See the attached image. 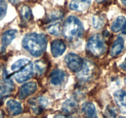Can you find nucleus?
Listing matches in <instances>:
<instances>
[{"mask_svg": "<svg viewBox=\"0 0 126 118\" xmlns=\"http://www.w3.org/2000/svg\"><path fill=\"white\" fill-rule=\"evenodd\" d=\"M47 40L44 34L32 33L25 36L22 40V46L32 56L39 57L46 49Z\"/></svg>", "mask_w": 126, "mask_h": 118, "instance_id": "obj_1", "label": "nucleus"}, {"mask_svg": "<svg viewBox=\"0 0 126 118\" xmlns=\"http://www.w3.org/2000/svg\"><path fill=\"white\" fill-rule=\"evenodd\" d=\"M62 33L65 38L70 41L80 39L84 34V27L82 22L75 16H69L63 23Z\"/></svg>", "mask_w": 126, "mask_h": 118, "instance_id": "obj_2", "label": "nucleus"}, {"mask_svg": "<svg viewBox=\"0 0 126 118\" xmlns=\"http://www.w3.org/2000/svg\"><path fill=\"white\" fill-rule=\"evenodd\" d=\"M87 49L94 56L98 57L103 55L107 50L105 41L103 36L100 34L92 36L87 42Z\"/></svg>", "mask_w": 126, "mask_h": 118, "instance_id": "obj_3", "label": "nucleus"}, {"mask_svg": "<svg viewBox=\"0 0 126 118\" xmlns=\"http://www.w3.org/2000/svg\"><path fill=\"white\" fill-rule=\"evenodd\" d=\"M65 61L68 68L73 72H79L83 67V59L74 53L67 54L65 58Z\"/></svg>", "mask_w": 126, "mask_h": 118, "instance_id": "obj_4", "label": "nucleus"}, {"mask_svg": "<svg viewBox=\"0 0 126 118\" xmlns=\"http://www.w3.org/2000/svg\"><path fill=\"white\" fill-rule=\"evenodd\" d=\"M33 74V65L32 63H29L27 66L20 69L18 73L16 74L14 78L18 83H22L30 79Z\"/></svg>", "mask_w": 126, "mask_h": 118, "instance_id": "obj_5", "label": "nucleus"}, {"mask_svg": "<svg viewBox=\"0 0 126 118\" xmlns=\"http://www.w3.org/2000/svg\"><path fill=\"white\" fill-rule=\"evenodd\" d=\"M37 84L35 82H29L23 84L19 90L20 99H25L36 92Z\"/></svg>", "mask_w": 126, "mask_h": 118, "instance_id": "obj_6", "label": "nucleus"}, {"mask_svg": "<svg viewBox=\"0 0 126 118\" xmlns=\"http://www.w3.org/2000/svg\"><path fill=\"white\" fill-rule=\"evenodd\" d=\"M51 52L54 57H59L62 55L66 50V45L62 39H55L51 43Z\"/></svg>", "mask_w": 126, "mask_h": 118, "instance_id": "obj_7", "label": "nucleus"}, {"mask_svg": "<svg viewBox=\"0 0 126 118\" xmlns=\"http://www.w3.org/2000/svg\"><path fill=\"white\" fill-rule=\"evenodd\" d=\"M92 0H73L70 4L71 10L79 12H83L88 9Z\"/></svg>", "mask_w": 126, "mask_h": 118, "instance_id": "obj_8", "label": "nucleus"}, {"mask_svg": "<svg viewBox=\"0 0 126 118\" xmlns=\"http://www.w3.org/2000/svg\"><path fill=\"white\" fill-rule=\"evenodd\" d=\"M32 108L35 114H41L43 111V108H45L47 104V101L43 97H38V98L32 100L30 102Z\"/></svg>", "mask_w": 126, "mask_h": 118, "instance_id": "obj_9", "label": "nucleus"}, {"mask_svg": "<svg viewBox=\"0 0 126 118\" xmlns=\"http://www.w3.org/2000/svg\"><path fill=\"white\" fill-rule=\"evenodd\" d=\"M6 108L9 113L12 116H16L22 112V106L20 103L15 100H9L6 103Z\"/></svg>", "mask_w": 126, "mask_h": 118, "instance_id": "obj_10", "label": "nucleus"}, {"mask_svg": "<svg viewBox=\"0 0 126 118\" xmlns=\"http://www.w3.org/2000/svg\"><path fill=\"white\" fill-rule=\"evenodd\" d=\"M17 33V31L16 30H9L3 33L1 38V43L3 47H6L11 44L16 37Z\"/></svg>", "mask_w": 126, "mask_h": 118, "instance_id": "obj_11", "label": "nucleus"}, {"mask_svg": "<svg viewBox=\"0 0 126 118\" xmlns=\"http://www.w3.org/2000/svg\"><path fill=\"white\" fill-rule=\"evenodd\" d=\"M64 78H65V73L62 70H55L50 74V82L54 86L60 84L63 81Z\"/></svg>", "mask_w": 126, "mask_h": 118, "instance_id": "obj_12", "label": "nucleus"}, {"mask_svg": "<svg viewBox=\"0 0 126 118\" xmlns=\"http://www.w3.org/2000/svg\"><path fill=\"white\" fill-rule=\"evenodd\" d=\"M124 48V39L121 37H118L114 41L111 50V55L112 57H116L119 55Z\"/></svg>", "mask_w": 126, "mask_h": 118, "instance_id": "obj_13", "label": "nucleus"}, {"mask_svg": "<svg viewBox=\"0 0 126 118\" xmlns=\"http://www.w3.org/2000/svg\"><path fill=\"white\" fill-rule=\"evenodd\" d=\"M78 108L77 103L72 100H67L62 105V110L66 114H73Z\"/></svg>", "mask_w": 126, "mask_h": 118, "instance_id": "obj_14", "label": "nucleus"}, {"mask_svg": "<svg viewBox=\"0 0 126 118\" xmlns=\"http://www.w3.org/2000/svg\"><path fill=\"white\" fill-rule=\"evenodd\" d=\"M116 102L119 106L126 108V92L123 90L116 91L114 94Z\"/></svg>", "mask_w": 126, "mask_h": 118, "instance_id": "obj_15", "label": "nucleus"}, {"mask_svg": "<svg viewBox=\"0 0 126 118\" xmlns=\"http://www.w3.org/2000/svg\"><path fill=\"white\" fill-rule=\"evenodd\" d=\"M13 83L9 79L5 80V81L0 80V93L2 94H7L14 89Z\"/></svg>", "mask_w": 126, "mask_h": 118, "instance_id": "obj_16", "label": "nucleus"}, {"mask_svg": "<svg viewBox=\"0 0 126 118\" xmlns=\"http://www.w3.org/2000/svg\"><path fill=\"white\" fill-rule=\"evenodd\" d=\"M82 111L86 116L89 118H94L97 116L95 107L92 103H85L82 108Z\"/></svg>", "mask_w": 126, "mask_h": 118, "instance_id": "obj_17", "label": "nucleus"}, {"mask_svg": "<svg viewBox=\"0 0 126 118\" xmlns=\"http://www.w3.org/2000/svg\"><path fill=\"white\" fill-rule=\"evenodd\" d=\"M125 17L124 16H119L116 18L115 20L113 22L111 25V30L114 33L119 31L122 29L123 25L125 22Z\"/></svg>", "mask_w": 126, "mask_h": 118, "instance_id": "obj_18", "label": "nucleus"}, {"mask_svg": "<svg viewBox=\"0 0 126 118\" xmlns=\"http://www.w3.org/2000/svg\"><path fill=\"white\" fill-rule=\"evenodd\" d=\"M47 31L50 34L54 36H60L61 34V23L60 22H55L53 24L50 25L47 27Z\"/></svg>", "mask_w": 126, "mask_h": 118, "instance_id": "obj_19", "label": "nucleus"}, {"mask_svg": "<svg viewBox=\"0 0 126 118\" xmlns=\"http://www.w3.org/2000/svg\"><path fill=\"white\" fill-rule=\"evenodd\" d=\"M105 23V18L102 15H94L92 18V25L96 29L102 28Z\"/></svg>", "mask_w": 126, "mask_h": 118, "instance_id": "obj_20", "label": "nucleus"}, {"mask_svg": "<svg viewBox=\"0 0 126 118\" xmlns=\"http://www.w3.org/2000/svg\"><path fill=\"white\" fill-rule=\"evenodd\" d=\"M29 63H30V61L27 59H20V60L16 61V62L11 66V70H12V71L20 70V69L23 68V67L27 66Z\"/></svg>", "mask_w": 126, "mask_h": 118, "instance_id": "obj_21", "label": "nucleus"}, {"mask_svg": "<svg viewBox=\"0 0 126 118\" xmlns=\"http://www.w3.org/2000/svg\"><path fill=\"white\" fill-rule=\"evenodd\" d=\"M20 15L24 21H29L32 17V10L28 6H23L20 9Z\"/></svg>", "mask_w": 126, "mask_h": 118, "instance_id": "obj_22", "label": "nucleus"}, {"mask_svg": "<svg viewBox=\"0 0 126 118\" xmlns=\"http://www.w3.org/2000/svg\"><path fill=\"white\" fill-rule=\"evenodd\" d=\"M7 10V4L4 0H0V20L6 16Z\"/></svg>", "mask_w": 126, "mask_h": 118, "instance_id": "obj_23", "label": "nucleus"}, {"mask_svg": "<svg viewBox=\"0 0 126 118\" xmlns=\"http://www.w3.org/2000/svg\"><path fill=\"white\" fill-rule=\"evenodd\" d=\"M82 69L83 70H82L81 73L80 74V76L82 79H87L91 74V69H90V65H88V63H87L85 64L84 66H83Z\"/></svg>", "mask_w": 126, "mask_h": 118, "instance_id": "obj_24", "label": "nucleus"}, {"mask_svg": "<svg viewBox=\"0 0 126 118\" xmlns=\"http://www.w3.org/2000/svg\"><path fill=\"white\" fill-rule=\"evenodd\" d=\"M35 68L38 74H42L46 69V65L42 60H38L35 62Z\"/></svg>", "mask_w": 126, "mask_h": 118, "instance_id": "obj_25", "label": "nucleus"}, {"mask_svg": "<svg viewBox=\"0 0 126 118\" xmlns=\"http://www.w3.org/2000/svg\"><path fill=\"white\" fill-rule=\"evenodd\" d=\"M105 114H106L107 117L114 118V117L116 116V110L114 106L109 105L107 107Z\"/></svg>", "mask_w": 126, "mask_h": 118, "instance_id": "obj_26", "label": "nucleus"}, {"mask_svg": "<svg viewBox=\"0 0 126 118\" xmlns=\"http://www.w3.org/2000/svg\"><path fill=\"white\" fill-rule=\"evenodd\" d=\"M121 31H122V33H123V34H126V20L125 21V22H124L123 27H122Z\"/></svg>", "mask_w": 126, "mask_h": 118, "instance_id": "obj_27", "label": "nucleus"}, {"mask_svg": "<svg viewBox=\"0 0 126 118\" xmlns=\"http://www.w3.org/2000/svg\"><path fill=\"white\" fill-rule=\"evenodd\" d=\"M120 68L122 69V70H124V71H126V58L124 62L120 65Z\"/></svg>", "mask_w": 126, "mask_h": 118, "instance_id": "obj_28", "label": "nucleus"}, {"mask_svg": "<svg viewBox=\"0 0 126 118\" xmlns=\"http://www.w3.org/2000/svg\"><path fill=\"white\" fill-rule=\"evenodd\" d=\"M9 1L10 2H11V3L16 4V3H17V2H19V1H20V0H9Z\"/></svg>", "mask_w": 126, "mask_h": 118, "instance_id": "obj_29", "label": "nucleus"}, {"mask_svg": "<svg viewBox=\"0 0 126 118\" xmlns=\"http://www.w3.org/2000/svg\"><path fill=\"white\" fill-rule=\"evenodd\" d=\"M107 1V0H96V2L97 3H102V2H105V1Z\"/></svg>", "mask_w": 126, "mask_h": 118, "instance_id": "obj_30", "label": "nucleus"}, {"mask_svg": "<svg viewBox=\"0 0 126 118\" xmlns=\"http://www.w3.org/2000/svg\"><path fill=\"white\" fill-rule=\"evenodd\" d=\"M2 94L0 93V105H1V103H2Z\"/></svg>", "mask_w": 126, "mask_h": 118, "instance_id": "obj_31", "label": "nucleus"}, {"mask_svg": "<svg viewBox=\"0 0 126 118\" xmlns=\"http://www.w3.org/2000/svg\"><path fill=\"white\" fill-rule=\"evenodd\" d=\"M122 2H123V4L124 5V6H126V0H121Z\"/></svg>", "mask_w": 126, "mask_h": 118, "instance_id": "obj_32", "label": "nucleus"}, {"mask_svg": "<svg viewBox=\"0 0 126 118\" xmlns=\"http://www.w3.org/2000/svg\"><path fill=\"white\" fill-rule=\"evenodd\" d=\"M2 117V113L1 110H0V118Z\"/></svg>", "mask_w": 126, "mask_h": 118, "instance_id": "obj_33", "label": "nucleus"}, {"mask_svg": "<svg viewBox=\"0 0 126 118\" xmlns=\"http://www.w3.org/2000/svg\"><path fill=\"white\" fill-rule=\"evenodd\" d=\"M125 82H126V78L125 79Z\"/></svg>", "mask_w": 126, "mask_h": 118, "instance_id": "obj_34", "label": "nucleus"}]
</instances>
